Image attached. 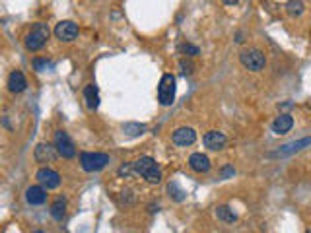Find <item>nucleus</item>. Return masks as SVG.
Masks as SVG:
<instances>
[{
  "label": "nucleus",
  "mask_w": 311,
  "mask_h": 233,
  "mask_svg": "<svg viewBox=\"0 0 311 233\" xmlns=\"http://www.w3.org/2000/svg\"><path fill=\"white\" fill-rule=\"evenodd\" d=\"M134 173L140 175V177H144L152 185H158L162 181V169L156 163L154 157H150V155H144L138 161H134Z\"/></svg>",
  "instance_id": "1"
},
{
  "label": "nucleus",
  "mask_w": 311,
  "mask_h": 233,
  "mask_svg": "<svg viewBox=\"0 0 311 233\" xmlns=\"http://www.w3.org/2000/svg\"><path fill=\"white\" fill-rule=\"evenodd\" d=\"M175 91H177V82L173 74H164L158 86V101L162 105H171L175 101Z\"/></svg>",
  "instance_id": "2"
},
{
  "label": "nucleus",
  "mask_w": 311,
  "mask_h": 233,
  "mask_svg": "<svg viewBox=\"0 0 311 233\" xmlns=\"http://www.w3.org/2000/svg\"><path fill=\"white\" fill-rule=\"evenodd\" d=\"M49 25L47 23H41L37 22L34 23V27H32V31L27 34L25 37V47H27V51H39L41 47L45 45V41L49 39Z\"/></svg>",
  "instance_id": "3"
},
{
  "label": "nucleus",
  "mask_w": 311,
  "mask_h": 233,
  "mask_svg": "<svg viewBox=\"0 0 311 233\" xmlns=\"http://www.w3.org/2000/svg\"><path fill=\"white\" fill-rule=\"evenodd\" d=\"M80 163H82L84 171L96 173V171H101L103 167L109 163V155L98 154V152H84V154L80 155Z\"/></svg>",
  "instance_id": "4"
},
{
  "label": "nucleus",
  "mask_w": 311,
  "mask_h": 233,
  "mask_svg": "<svg viewBox=\"0 0 311 233\" xmlns=\"http://www.w3.org/2000/svg\"><path fill=\"white\" fill-rule=\"evenodd\" d=\"M239 60H241V64H243L247 70H251V72H259V70H263V68L267 66V58H265V55H263L259 49L243 51V53L239 55Z\"/></svg>",
  "instance_id": "5"
},
{
  "label": "nucleus",
  "mask_w": 311,
  "mask_h": 233,
  "mask_svg": "<svg viewBox=\"0 0 311 233\" xmlns=\"http://www.w3.org/2000/svg\"><path fill=\"white\" fill-rule=\"evenodd\" d=\"M55 146H56V150H58V154H60V157H65V159H72V157L76 155V148H74L70 136H68L65 130H56Z\"/></svg>",
  "instance_id": "6"
},
{
  "label": "nucleus",
  "mask_w": 311,
  "mask_h": 233,
  "mask_svg": "<svg viewBox=\"0 0 311 233\" xmlns=\"http://www.w3.org/2000/svg\"><path fill=\"white\" fill-rule=\"evenodd\" d=\"M35 177L41 183V187H45L47 190H53L60 187V175L56 173L55 169H51V167H41Z\"/></svg>",
  "instance_id": "7"
},
{
  "label": "nucleus",
  "mask_w": 311,
  "mask_h": 233,
  "mask_svg": "<svg viewBox=\"0 0 311 233\" xmlns=\"http://www.w3.org/2000/svg\"><path fill=\"white\" fill-rule=\"evenodd\" d=\"M55 35L60 39V41H74V39L78 37V25L74 22L65 20V22L56 23Z\"/></svg>",
  "instance_id": "8"
},
{
  "label": "nucleus",
  "mask_w": 311,
  "mask_h": 233,
  "mask_svg": "<svg viewBox=\"0 0 311 233\" xmlns=\"http://www.w3.org/2000/svg\"><path fill=\"white\" fill-rule=\"evenodd\" d=\"M35 159L39 161V163H51V161H55L56 157H58V150H56V146H51V144H39L35 148Z\"/></svg>",
  "instance_id": "9"
},
{
  "label": "nucleus",
  "mask_w": 311,
  "mask_h": 233,
  "mask_svg": "<svg viewBox=\"0 0 311 233\" xmlns=\"http://www.w3.org/2000/svg\"><path fill=\"white\" fill-rule=\"evenodd\" d=\"M171 140H173V144L177 146H191L197 140V132L189 126H181V128H177L175 132L171 134Z\"/></svg>",
  "instance_id": "10"
},
{
  "label": "nucleus",
  "mask_w": 311,
  "mask_h": 233,
  "mask_svg": "<svg viewBox=\"0 0 311 233\" xmlns=\"http://www.w3.org/2000/svg\"><path fill=\"white\" fill-rule=\"evenodd\" d=\"M202 142H204V146H206L208 150H222L224 146H226V142H228V138H226V134L224 132L210 130V132L204 134Z\"/></svg>",
  "instance_id": "11"
},
{
  "label": "nucleus",
  "mask_w": 311,
  "mask_h": 233,
  "mask_svg": "<svg viewBox=\"0 0 311 233\" xmlns=\"http://www.w3.org/2000/svg\"><path fill=\"white\" fill-rule=\"evenodd\" d=\"M25 88H27V80L23 76V72L14 70L8 76V89H10L12 93H22Z\"/></svg>",
  "instance_id": "12"
},
{
  "label": "nucleus",
  "mask_w": 311,
  "mask_h": 233,
  "mask_svg": "<svg viewBox=\"0 0 311 233\" xmlns=\"http://www.w3.org/2000/svg\"><path fill=\"white\" fill-rule=\"evenodd\" d=\"M25 200L32 206H41L47 200V190H45V187H29L25 190Z\"/></svg>",
  "instance_id": "13"
},
{
  "label": "nucleus",
  "mask_w": 311,
  "mask_h": 233,
  "mask_svg": "<svg viewBox=\"0 0 311 233\" xmlns=\"http://www.w3.org/2000/svg\"><path fill=\"white\" fill-rule=\"evenodd\" d=\"M292 126H294V119L290 117V115H280V117H276L274 119V122H272V132L274 134H286L292 130Z\"/></svg>",
  "instance_id": "14"
},
{
  "label": "nucleus",
  "mask_w": 311,
  "mask_h": 233,
  "mask_svg": "<svg viewBox=\"0 0 311 233\" xmlns=\"http://www.w3.org/2000/svg\"><path fill=\"white\" fill-rule=\"evenodd\" d=\"M189 165L193 171L197 173H206L210 169V159L206 157L204 154H193L189 157Z\"/></svg>",
  "instance_id": "15"
},
{
  "label": "nucleus",
  "mask_w": 311,
  "mask_h": 233,
  "mask_svg": "<svg viewBox=\"0 0 311 233\" xmlns=\"http://www.w3.org/2000/svg\"><path fill=\"white\" fill-rule=\"evenodd\" d=\"M84 99H86L88 109L96 111L100 107V91H98V86H94V84L86 86V89H84Z\"/></svg>",
  "instance_id": "16"
},
{
  "label": "nucleus",
  "mask_w": 311,
  "mask_h": 233,
  "mask_svg": "<svg viewBox=\"0 0 311 233\" xmlns=\"http://www.w3.org/2000/svg\"><path fill=\"white\" fill-rule=\"evenodd\" d=\"M309 144H311V138H303L300 142H292V144L282 146V150H278L276 154H272V155H290V154H294V152H300L301 148H305V146H309Z\"/></svg>",
  "instance_id": "17"
},
{
  "label": "nucleus",
  "mask_w": 311,
  "mask_h": 233,
  "mask_svg": "<svg viewBox=\"0 0 311 233\" xmlns=\"http://www.w3.org/2000/svg\"><path fill=\"white\" fill-rule=\"evenodd\" d=\"M305 10V4H303V0H290L288 4H286V12H288V16L292 18H298L301 16Z\"/></svg>",
  "instance_id": "18"
},
{
  "label": "nucleus",
  "mask_w": 311,
  "mask_h": 233,
  "mask_svg": "<svg viewBox=\"0 0 311 233\" xmlns=\"http://www.w3.org/2000/svg\"><path fill=\"white\" fill-rule=\"evenodd\" d=\"M216 216H218V220H222L226 223H233L237 220V216L233 214V210H230L228 206H218L216 208Z\"/></svg>",
  "instance_id": "19"
},
{
  "label": "nucleus",
  "mask_w": 311,
  "mask_h": 233,
  "mask_svg": "<svg viewBox=\"0 0 311 233\" xmlns=\"http://www.w3.org/2000/svg\"><path fill=\"white\" fill-rule=\"evenodd\" d=\"M65 210H67V204H65V200L58 198L55 204L51 206V216H53L55 220H58V222H60V220L65 218Z\"/></svg>",
  "instance_id": "20"
},
{
  "label": "nucleus",
  "mask_w": 311,
  "mask_h": 233,
  "mask_svg": "<svg viewBox=\"0 0 311 233\" xmlns=\"http://www.w3.org/2000/svg\"><path fill=\"white\" fill-rule=\"evenodd\" d=\"M122 132H127L129 136H138V134L146 132L144 124H134V122H127L122 124Z\"/></svg>",
  "instance_id": "21"
},
{
  "label": "nucleus",
  "mask_w": 311,
  "mask_h": 233,
  "mask_svg": "<svg viewBox=\"0 0 311 233\" xmlns=\"http://www.w3.org/2000/svg\"><path fill=\"white\" fill-rule=\"evenodd\" d=\"M167 190H169V196H173V198L177 200V202H181V200L185 198V192L179 189L175 183H169V187H167Z\"/></svg>",
  "instance_id": "22"
},
{
  "label": "nucleus",
  "mask_w": 311,
  "mask_h": 233,
  "mask_svg": "<svg viewBox=\"0 0 311 233\" xmlns=\"http://www.w3.org/2000/svg\"><path fill=\"white\" fill-rule=\"evenodd\" d=\"M119 175H121V177H131V175H136V173H134V163H125V165L119 167Z\"/></svg>",
  "instance_id": "23"
},
{
  "label": "nucleus",
  "mask_w": 311,
  "mask_h": 233,
  "mask_svg": "<svg viewBox=\"0 0 311 233\" xmlns=\"http://www.w3.org/2000/svg\"><path fill=\"white\" fill-rule=\"evenodd\" d=\"M181 51H183V53H187L189 56H197L200 53L199 47H195V45H183V47H181Z\"/></svg>",
  "instance_id": "24"
},
{
  "label": "nucleus",
  "mask_w": 311,
  "mask_h": 233,
  "mask_svg": "<svg viewBox=\"0 0 311 233\" xmlns=\"http://www.w3.org/2000/svg\"><path fill=\"white\" fill-rule=\"evenodd\" d=\"M34 66L37 68V70H43V68H47L49 64H47V60H39V58H35V60H34Z\"/></svg>",
  "instance_id": "25"
},
{
  "label": "nucleus",
  "mask_w": 311,
  "mask_h": 233,
  "mask_svg": "<svg viewBox=\"0 0 311 233\" xmlns=\"http://www.w3.org/2000/svg\"><path fill=\"white\" fill-rule=\"evenodd\" d=\"M181 68H183V74H191L193 72V64H187L185 60H181Z\"/></svg>",
  "instance_id": "26"
},
{
  "label": "nucleus",
  "mask_w": 311,
  "mask_h": 233,
  "mask_svg": "<svg viewBox=\"0 0 311 233\" xmlns=\"http://www.w3.org/2000/svg\"><path fill=\"white\" fill-rule=\"evenodd\" d=\"M235 171H233V167H224L222 169V177H228V175H233Z\"/></svg>",
  "instance_id": "27"
},
{
  "label": "nucleus",
  "mask_w": 311,
  "mask_h": 233,
  "mask_svg": "<svg viewBox=\"0 0 311 233\" xmlns=\"http://www.w3.org/2000/svg\"><path fill=\"white\" fill-rule=\"evenodd\" d=\"M245 39H243V34H237L235 35V43H243Z\"/></svg>",
  "instance_id": "28"
},
{
  "label": "nucleus",
  "mask_w": 311,
  "mask_h": 233,
  "mask_svg": "<svg viewBox=\"0 0 311 233\" xmlns=\"http://www.w3.org/2000/svg\"><path fill=\"white\" fill-rule=\"evenodd\" d=\"M224 4H237V2H239V0H222Z\"/></svg>",
  "instance_id": "29"
},
{
  "label": "nucleus",
  "mask_w": 311,
  "mask_h": 233,
  "mask_svg": "<svg viewBox=\"0 0 311 233\" xmlns=\"http://www.w3.org/2000/svg\"><path fill=\"white\" fill-rule=\"evenodd\" d=\"M35 233H43V231H35Z\"/></svg>",
  "instance_id": "30"
},
{
  "label": "nucleus",
  "mask_w": 311,
  "mask_h": 233,
  "mask_svg": "<svg viewBox=\"0 0 311 233\" xmlns=\"http://www.w3.org/2000/svg\"><path fill=\"white\" fill-rule=\"evenodd\" d=\"M307 233H311V231H307Z\"/></svg>",
  "instance_id": "31"
}]
</instances>
